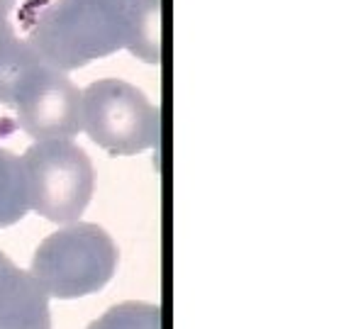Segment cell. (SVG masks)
I'll use <instances>...</instances> for the list:
<instances>
[{
	"instance_id": "cell-1",
	"label": "cell",
	"mask_w": 351,
	"mask_h": 329,
	"mask_svg": "<svg viewBox=\"0 0 351 329\" xmlns=\"http://www.w3.org/2000/svg\"><path fill=\"white\" fill-rule=\"evenodd\" d=\"M125 10L103 0H56L39 12L27 42L44 64L69 73L125 47Z\"/></svg>"
},
{
	"instance_id": "cell-2",
	"label": "cell",
	"mask_w": 351,
	"mask_h": 329,
	"mask_svg": "<svg viewBox=\"0 0 351 329\" xmlns=\"http://www.w3.org/2000/svg\"><path fill=\"white\" fill-rule=\"evenodd\" d=\"M120 252L112 236L93 222H69L37 247L29 273L44 293L59 300L98 293L117 271Z\"/></svg>"
},
{
	"instance_id": "cell-3",
	"label": "cell",
	"mask_w": 351,
	"mask_h": 329,
	"mask_svg": "<svg viewBox=\"0 0 351 329\" xmlns=\"http://www.w3.org/2000/svg\"><path fill=\"white\" fill-rule=\"evenodd\" d=\"M27 205L49 222H76L95 188L90 156L71 139H39L20 156Z\"/></svg>"
},
{
	"instance_id": "cell-4",
	"label": "cell",
	"mask_w": 351,
	"mask_h": 329,
	"mask_svg": "<svg viewBox=\"0 0 351 329\" xmlns=\"http://www.w3.org/2000/svg\"><path fill=\"white\" fill-rule=\"evenodd\" d=\"M81 130L100 149L132 156L161 139V112L122 78L95 81L81 93Z\"/></svg>"
},
{
	"instance_id": "cell-5",
	"label": "cell",
	"mask_w": 351,
	"mask_h": 329,
	"mask_svg": "<svg viewBox=\"0 0 351 329\" xmlns=\"http://www.w3.org/2000/svg\"><path fill=\"white\" fill-rule=\"evenodd\" d=\"M17 122L29 137L71 139L81 132V90L59 69L37 66L12 100Z\"/></svg>"
},
{
	"instance_id": "cell-6",
	"label": "cell",
	"mask_w": 351,
	"mask_h": 329,
	"mask_svg": "<svg viewBox=\"0 0 351 329\" xmlns=\"http://www.w3.org/2000/svg\"><path fill=\"white\" fill-rule=\"evenodd\" d=\"M0 329H51L49 295L0 252Z\"/></svg>"
},
{
	"instance_id": "cell-7",
	"label": "cell",
	"mask_w": 351,
	"mask_h": 329,
	"mask_svg": "<svg viewBox=\"0 0 351 329\" xmlns=\"http://www.w3.org/2000/svg\"><path fill=\"white\" fill-rule=\"evenodd\" d=\"M42 64V56L32 49V44L17 37L10 22H3L0 25V105L12 108L20 83Z\"/></svg>"
},
{
	"instance_id": "cell-8",
	"label": "cell",
	"mask_w": 351,
	"mask_h": 329,
	"mask_svg": "<svg viewBox=\"0 0 351 329\" xmlns=\"http://www.w3.org/2000/svg\"><path fill=\"white\" fill-rule=\"evenodd\" d=\"M127 17L125 49L132 56L159 64L161 61V0H137Z\"/></svg>"
},
{
	"instance_id": "cell-9",
	"label": "cell",
	"mask_w": 351,
	"mask_h": 329,
	"mask_svg": "<svg viewBox=\"0 0 351 329\" xmlns=\"http://www.w3.org/2000/svg\"><path fill=\"white\" fill-rule=\"evenodd\" d=\"M27 212V181L20 156L0 147V227L15 225Z\"/></svg>"
},
{
	"instance_id": "cell-10",
	"label": "cell",
	"mask_w": 351,
	"mask_h": 329,
	"mask_svg": "<svg viewBox=\"0 0 351 329\" xmlns=\"http://www.w3.org/2000/svg\"><path fill=\"white\" fill-rule=\"evenodd\" d=\"M88 329H164V313L152 302H120L90 322Z\"/></svg>"
},
{
	"instance_id": "cell-11",
	"label": "cell",
	"mask_w": 351,
	"mask_h": 329,
	"mask_svg": "<svg viewBox=\"0 0 351 329\" xmlns=\"http://www.w3.org/2000/svg\"><path fill=\"white\" fill-rule=\"evenodd\" d=\"M17 0H0V25L3 22H8V15H10V10L15 8Z\"/></svg>"
},
{
	"instance_id": "cell-12",
	"label": "cell",
	"mask_w": 351,
	"mask_h": 329,
	"mask_svg": "<svg viewBox=\"0 0 351 329\" xmlns=\"http://www.w3.org/2000/svg\"><path fill=\"white\" fill-rule=\"evenodd\" d=\"M103 3H110V5H115V8H120V10L127 12L134 3H137V0H103Z\"/></svg>"
}]
</instances>
